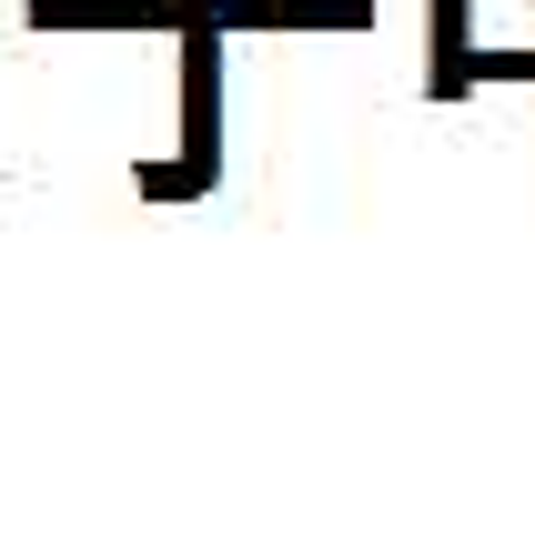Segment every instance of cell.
I'll list each match as a JSON object with an SVG mask.
<instances>
[{"instance_id":"obj_2","label":"cell","mask_w":535,"mask_h":555,"mask_svg":"<svg viewBox=\"0 0 535 555\" xmlns=\"http://www.w3.org/2000/svg\"><path fill=\"white\" fill-rule=\"evenodd\" d=\"M192 0H21V30H182Z\"/></svg>"},{"instance_id":"obj_4","label":"cell","mask_w":535,"mask_h":555,"mask_svg":"<svg viewBox=\"0 0 535 555\" xmlns=\"http://www.w3.org/2000/svg\"><path fill=\"white\" fill-rule=\"evenodd\" d=\"M434 11V51H424V91L434 102H464V61H475V0H424Z\"/></svg>"},{"instance_id":"obj_1","label":"cell","mask_w":535,"mask_h":555,"mask_svg":"<svg viewBox=\"0 0 535 555\" xmlns=\"http://www.w3.org/2000/svg\"><path fill=\"white\" fill-rule=\"evenodd\" d=\"M222 41H232V30L213 11H192L173 30V61H182V162L203 172V192L222 172Z\"/></svg>"},{"instance_id":"obj_3","label":"cell","mask_w":535,"mask_h":555,"mask_svg":"<svg viewBox=\"0 0 535 555\" xmlns=\"http://www.w3.org/2000/svg\"><path fill=\"white\" fill-rule=\"evenodd\" d=\"M213 21L232 41H253V30H374V0H213Z\"/></svg>"},{"instance_id":"obj_5","label":"cell","mask_w":535,"mask_h":555,"mask_svg":"<svg viewBox=\"0 0 535 555\" xmlns=\"http://www.w3.org/2000/svg\"><path fill=\"white\" fill-rule=\"evenodd\" d=\"M131 192H142V203H192V192H203V172H192V162H142V172H131Z\"/></svg>"}]
</instances>
